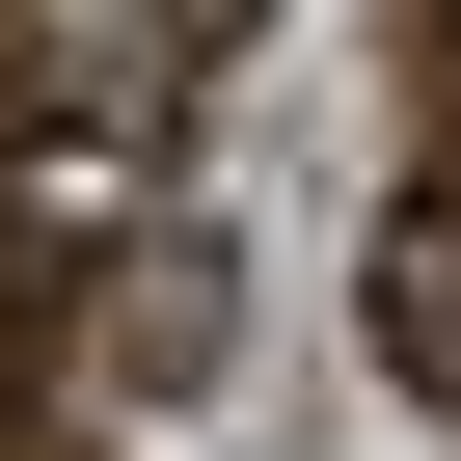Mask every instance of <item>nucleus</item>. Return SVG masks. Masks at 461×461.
<instances>
[{"instance_id":"nucleus-1","label":"nucleus","mask_w":461,"mask_h":461,"mask_svg":"<svg viewBox=\"0 0 461 461\" xmlns=\"http://www.w3.org/2000/svg\"><path fill=\"white\" fill-rule=\"evenodd\" d=\"M380 353L461 407V0H434V163H407V217H380Z\"/></svg>"}]
</instances>
